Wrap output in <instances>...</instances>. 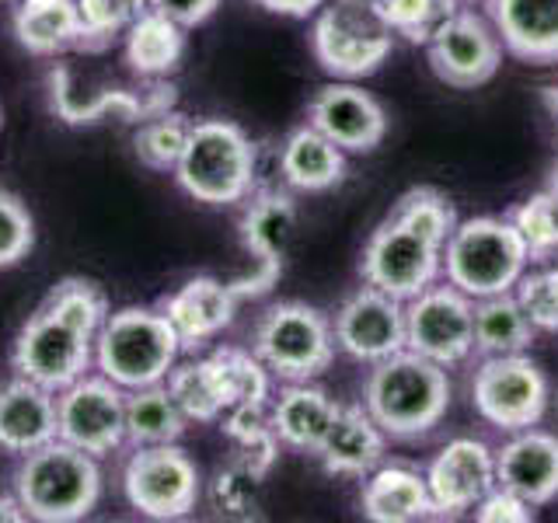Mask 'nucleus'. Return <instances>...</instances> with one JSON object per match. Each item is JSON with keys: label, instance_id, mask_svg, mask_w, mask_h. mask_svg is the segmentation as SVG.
Instances as JSON below:
<instances>
[{"label": "nucleus", "instance_id": "1", "mask_svg": "<svg viewBox=\"0 0 558 523\" xmlns=\"http://www.w3.org/2000/svg\"><path fill=\"white\" fill-rule=\"evenodd\" d=\"M109 293L87 276H63L11 342V370L52 394L92 374L95 342L109 318Z\"/></svg>", "mask_w": 558, "mask_h": 523}, {"label": "nucleus", "instance_id": "2", "mask_svg": "<svg viewBox=\"0 0 558 523\" xmlns=\"http://www.w3.org/2000/svg\"><path fill=\"white\" fill-rule=\"evenodd\" d=\"M458 227L450 199L429 185L409 188L363 244L360 276L398 301H412L444 276V244Z\"/></svg>", "mask_w": 558, "mask_h": 523}, {"label": "nucleus", "instance_id": "3", "mask_svg": "<svg viewBox=\"0 0 558 523\" xmlns=\"http://www.w3.org/2000/svg\"><path fill=\"white\" fill-rule=\"evenodd\" d=\"M101 492L105 475L98 458L60 436L22 453L11 475V496L22 506L25 520L39 523H77L92 516Z\"/></svg>", "mask_w": 558, "mask_h": 523}, {"label": "nucleus", "instance_id": "4", "mask_svg": "<svg viewBox=\"0 0 558 523\" xmlns=\"http://www.w3.org/2000/svg\"><path fill=\"white\" fill-rule=\"evenodd\" d=\"M450 394V377L440 363L401 349L371 366V377L363 384V409L391 440H418L444 423Z\"/></svg>", "mask_w": 558, "mask_h": 523}, {"label": "nucleus", "instance_id": "5", "mask_svg": "<svg viewBox=\"0 0 558 523\" xmlns=\"http://www.w3.org/2000/svg\"><path fill=\"white\" fill-rule=\"evenodd\" d=\"M174 182L203 206H238L258 188V150L231 119L192 122Z\"/></svg>", "mask_w": 558, "mask_h": 523}, {"label": "nucleus", "instance_id": "6", "mask_svg": "<svg viewBox=\"0 0 558 523\" xmlns=\"http://www.w3.org/2000/svg\"><path fill=\"white\" fill-rule=\"evenodd\" d=\"M179 356L182 342L161 307L133 304L109 311L95 342V370L116 380L122 391L165 384Z\"/></svg>", "mask_w": 558, "mask_h": 523}, {"label": "nucleus", "instance_id": "7", "mask_svg": "<svg viewBox=\"0 0 558 523\" xmlns=\"http://www.w3.org/2000/svg\"><path fill=\"white\" fill-rule=\"evenodd\" d=\"M527 266L531 255L523 248L510 217L458 220L444 244V279L468 293L471 301L513 293Z\"/></svg>", "mask_w": 558, "mask_h": 523}, {"label": "nucleus", "instance_id": "8", "mask_svg": "<svg viewBox=\"0 0 558 523\" xmlns=\"http://www.w3.org/2000/svg\"><path fill=\"white\" fill-rule=\"evenodd\" d=\"M314 60L331 77H371L391 57L395 32L377 0H325L311 28Z\"/></svg>", "mask_w": 558, "mask_h": 523}, {"label": "nucleus", "instance_id": "9", "mask_svg": "<svg viewBox=\"0 0 558 523\" xmlns=\"http://www.w3.org/2000/svg\"><path fill=\"white\" fill-rule=\"evenodd\" d=\"M252 353L276 380H318L336 360L328 314L304 301H279L258 314Z\"/></svg>", "mask_w": 558, "mask_h": 523}, {"label": "nucleus", "instance_id": "10", "mask_svg": "<svg viewBox=\"0 0 558 523\" xmlns=\"http://www.w3.org/2000/svg\"><path fill=\"white\" fill-rule=\"evenodd\" d=\"M122 499L147 520H182L203 499V471L179 443L133 447L119 471Z\"/></svg>", "mask_w": 558, "mask_h": 523}, {"label": "nucleus", "instance_id": "11", "mask_svg": "<svg viewBox=\"0 0 558 523\" xmlns=\"http://www.w3.org/2000/svg\"><path fill=\"white\" fill-rule=\"evenodd\" d=\"M551 384L527 353L482 356L471 374V405L488 426L517 433L537 426L548 412Z\"/></svg>", "mask_w": 558, "mask_h": 523}, {"label": "nucleus", "instance_id": "12", "mask_svg": "<svg viewBox=\"0 0 558 523\" xmlns=\"http://www.w3.org/2000/svg\"><path fill=\"white\" fill-rule=\"evenodd\" d=\"M405 349L444 370L461 366L475 353V301L447 279L415 293L405 301Z\"/></svg>", "mask_w": 558, "mask_h": 523}, {"label": "nucleus", "instance_id": "13", "mask_svg": "<svg viewBox=\"0 0 558 523\" xmlns=\"http://www.w3.org/2000/svg\"><path fill=\"white\" fill-rule=\"evenodd\" d=\"M57 436L92 458L126 447V391L105 374H84L57 391Z\"/></svg>", "mask_w": 558, "mask_h": 523}, {"label": "nucleus", "instance_id": "14", "mask_svg": "<svg viewBox=\"0 0 558 523\" xmlns=\"http://www.w3.org/2000/svg\"><path fill=\"white\" fill-rule=\"evenodd\" d=\"M433 74L458 92H475L488 84L502 66V39L496 25L475 8H458L440 32L426 42Z\"/></svg>", "mask_w": 558, "mask_h": 523}, {"label": "nucleus", "instance_id": "15", "mask_svg": "<svg viewBox=\"0 0 558 523\" xmlns=\"http://www.w3.org/2000/svg\"><path fill=\"white\" fill-rule=\"evenodd\" d=\"M238 231H241L244 252L255 258V272L238 279L231 287L238 293V301H248V296L269 293L279 283V276H283V258L296 231L293 196L279 188H255L248 203H244Z\"/></svg>", "mask_w": 558, "mask_h": 523}, {"label": "nucleus", "instance_id": "16", "mask_svg": "<svg viewBox=\"0 0 558 523\" xmlns=\"http://www.w3.org/2000/svg\"><path fill=\"white\" fill-rule=\"evenodd\" d=\"M336 349L356 363H380L405 349V301L377 287H360L331 318Z\"/></svg>", "mask_w": 558, "mask_h": 523}, {"label": "nucleus", "instance_id": "17", "mask_svg": "<svg viewBox=\"0 0 558 523\" xmlns=\"http://www.w3.org/2000/svg\"><path fill=\"white\" fill-rule=\"evenodd\" d=\"M426 485L436 516H461L475 510L496 488V450L475 436H458L429 461Z\"/></svg>", "mask_w": 558, "mask_h": 523}, {"label": "nucleus", "instance_id": "18", "mask_svg": "<svg viewBox=\"0 0 558 523\" xmlns=\"http://www.w3.org/2000/svg\"><path fill=\"white\" fill-rule=\"evenodd\" d=\"M307 122L345 154H366L380 147V139L388 136L384 105L349 81L318 87V95L307 105Z\"/></svg>", "mask_w": 558, "mask_h": 523}, {"label": "nucleus", "instance_id": "19", "mask_svg": "<svg viewBox=\"0 0 558 523\" xmlns=\"http://www.w3.org/2000/svg\"><path fill=\"white\" fill-rule=\"evenodd\" d=\"M238 304L241 301L234 287L220 283L217 276H192L179 290H171L157 301L182 342V353H196L206 342H214L223 328H231Z\"/></svg>", "mask_w": 558, "mask_h": 523}, {"label": "nucleus", "instance_id": "20", "mask_svg": "<svg viewBox=\"0 0 558 523\" xmlns=\"http://www.w3.org/2000/svg\"><path fill=\"white\" fill-rule=\"evenodd\" d=\"M496 485L531 506L558 499V436L548 429H517L496 450Z\"/></svg>", "mask_w": 558, "mask_h": 523}, {"label": "nucleus", "instance_id": "21", "mask_svg": "<svg viewBox=\"0 0 558 523\" xmlns=\"http://www.w3.org/2000/svg\"><path fill=\"white\" fill-rule=\"evenodd\" d=\"M57 440V394L28 377L0 384V450L11 458Z\"/></svg>", "mask_w": 558, "mask_h": 523}, {"label": "nucleus", "instance_id": "22", "mask_svg": "<svg viewBox=\"0 0 558 523\" xmlns=\"http://www.w3.org/2000/svg\"><path fill=\"white\" fill-rule=\"evenodd\" d=\"M502 49L523 63H558V0H485Z\"/></svg>", "mask_w": 558, "mask_h": 523}, {"label": "nucleus", "instance_id": "23", "mask_svg": "<svg viewBox=\"0 0 558 523\" xmlns=\"http://www.w3.org/2000/svg\"><path fill=\"white\" fill-rule=\"evenodd\" d=\"M384 450H388V433L374 423V415L363 405H339V415L331 418L314 453L328 475L366 478L377 464H384Z\"/></svg>", "mask_w": 558, "mask_h": 523}, {"label": "nucleus", "instance_id": "24", "mask_svg": "<svg viewBox=\"0 0 558 523\" xmlns=\"http://www.w3.org/2000/svg\"><path fill=\"white\" fill-rule=\"evenodd\" d=\"M336 415H339V401L328 398V391L318 388L314 380H290L269 401V418L279 443L301 453L318 450Z\"/></svg>", "mask_w": 558, "mask_h": 523}, {"label": "nucleus", "instance_id": "25", "mask_svg": "<svg viewBox=\"0 0 558 523\" xmlns=\"http://www.w3.org/2000/svg\"><path fill=\"white\" fill-rule=\"evenodd\" d=\"M11 32L28 57L57 60L81 46V8L77 0H14Z\"/></svg>", "mask_w": 558, "mask_h": 523}, {"label": "nucleus", "instance_id": "26", "mask_svg": "<svg viewBox=\"0 0 558 523\" xmlns=\"http://www.w3.org/2000/svg\"><path fill=\"white\" fill-rule=\"evenodd\" d=\"M360 510L374 523H412L436 516L426 475L409 464H377L363 482Z\"/></svg>", "mask_w": 558, "mask_h": 523}, {"label": "nucleus", "instance_id": "27", "mask_svg": "<svg viewBox=\"0 0 558 523\" xmlns=\"http://www.w3.org/2000/svg\"><path fill=\"white\" fill-rule=\"evenodd\" d=\"M279 174L293 192H328L345 179V150L307 122L279 144Z\"/></svg>", "mask_w": 558, "mask_h": 523}, {"label": "nucleus", "instance_id": "28", "mask_svg": "<svg viewBox=\"0 0 558 523\" xmlns=\"http://www.w3.org/2000/svg\"><path fill=\"white\" fill-rule=\"evenodd\" d=\"M122 52L140 81H161L185 60V28L168 14L147 8L122 35Z\"/></svg>", "mask_w": 558, "mask_h": 523}, {"label": "nucleus", "instance_id": "29", "mask_svg": "<svg viewBox=\"0 0 558 523\" xmlns=\"http://www.w3.org/2000/svg\"><path fill=\"white\" fill-rule=\"evenodd\" d=\"M537 328L523 314L517 293H496L475 301V353L478 356H510L527 353Z\"/></svg>", "mask_w": 558, "mask_h": 523}, {"label": "nucleus", "instance_id": "30", "mask_svg": "<svg viewBox=\"0 0 558 523\" xmlns=\"http://www.w3.org/2000/svg\"><path fill=\"white\" fill-rule=\"evenodd\" d=\"M189 418L174 405L165 384L126 391V447H154V443H179Z\"/></svg>", "mask_w": 558, "mask_h": 523}, {"label": "nucleus", "instance_id": "31", "mask_svg": "<svg viewBox=\"0 0 558 523\" xmlns=\"http://www.w3.org/2000/svg\"><path fill=\"white\" fill-rule=\"evenodd\" d=\"M165 388L189 423H217V418L227 412V398L220 388L217 366L209 356L174 363L168 380H165Z\"/></svg>", "mask_w": 558, "mask_h": 523}, {"label": "nucleus", "instance_id": "32", "mask_svg": "<svg viewBox=\"0 0 558 523\" xmlns=\"http://www.w3.org/2000/svg\"><path fill=\"white\" fill-rule=\"evenodd\" d=\"M220 418H223V426H220L223 436L234 443V458L241 464H248L255 475L266 478L279 458V447H283L272 429L269 405H234Z\"/></svg>", "mask_w": 558, "mask_h": 523}, {"label": "nucleus", "instance_id": "33", "mask_svg": "<svg viewBox=\"0 0 558 523\" xmlns=\"http://www.w3.org/2000/svg\"><path fill=\"white\" fill-rule=\"evenodd\" d=\"M217 366V377H220V388L227 398V409L234 405H269L272 401V374L266 370L252 349H241V345H220L209 353Z\"/></svg>", "mask_w": 558, "mask_h": 523}, {"label": "nucleus", "instance_id": "34", "mask_svg": "<svg viewBox=\"0 0 558 523\" xmlns=\"http://www.w3.org/2000/svg\"><path fill=\"white\" fill-rule=\"evenodd\" d=\"M189 130H192V122L174 109L136 122V133H133L136 161L150 171H174V165H179V157L185 150Z\"/></svg>", "mask_w": 558, "mask_h": 523}, {"label": "nucleus", "instance_id": "35", "mask_svg": "<svg viewBox=\"0 0 558 523\" xmlns=\"http://www.w3.org/2000/svg\"><path fill=\"white\" fill-rule=\"evenodd\" d=\"M510 223L517 227L531 262H548L558 252V192H534L513 209Z\"/></svg>", "mask_w": 558, "mask_h": 523}, {"label": "nucleus", "instance_id": "36", "mask_svg": "<svg viewBox=\"0 0 558 523\" xmlns=\"http://www.w3.org/2000/svg\"><path fill=\"white\" fill-rule=\"evenodd\" d=\"M84 35L81 46L84 52H101L109 49L119 35H126V28L144 14L150 4L147 0H77Z\"/></svg>", "mask_w": 558, "mask_h": 523}, {"label": "nucleus", "instance_id": "37", "mask_svg": "<svg viewBox=\"0 0 558 523\" xmlns=\"http://www.w3.org/2000/svg\"><path fill=\"white\" fill-rule=\"evenodd\" d=\"M377 4L395 35L412 46H426L464 0H377Z\"/></svg>", "mask_w": 558, "mask_h": 523}, {"label": "nucleus", "instance_id": "38", "mask_svg": "<svg viewBox=\"0 0 558 523\" xmlns=\"http://www.w3.org/2000/svg\"><path fill=\"white\" fill-rule=\"evenodd\" d=\"M258 488H262V475H255V471L248 464H241L238 458L220 467L214 482H209V506L220 513V516H234V520H244L255 513L258 506Z\"/></svg>", "mask_w": 558, "mask_h": 523}, {"label": "nucleus", "instance_id": "39", "mask_svg": "<svg viewBox=\"0 0 558 523\" xmlns=\"http://www.w3.org/2000/svg\"><path fill=\"white\" fill-rule=\"evenodd\" d=\"M35 248V220L22 196L0 188V269L22 266Z\"/></svg>", "mask_w": 558, "mask_h": 523}, {"label": "nucleus", "instance_id": "40", "mask_svg": "<svg viewBox=\"0 0 558 523\" xmlns=\"http://www.w3.org/2000/svg\"><path fill=\"white\" fill-rule=\"evenodd\" d=\"M513 293L537 331H558V266L523 272Z\"/></svg>", "mask_w": 558, "mask_h": 523}, {"label": "nucleus", "instance_id": "41", "mask_svg": "<svg viewBox=\"0 0 558 523\" xmlns=\"http://www.w3.org/2000/svg\"><path fill=\"white\" fill-rule=\"evenodd\" d=\"M471 513H475V520H482V523H527V520H534V506L513 496L510 488L496 485Z\"/></svg>", "mask_w": 558, "mask_h": 523}, {"label": "nucleus", "instance_id": "42", "mask_svg": "<svg viewBox=\"0 0 558 523\" xmlns=\"http://www.w3.org/2000/svg\"><path fill=\"white\" fill-rule=\"evenodd\" d=\"M154 11L168 14L171 22H179L182 28H196L217 14L220 0H147Z\"/></svg>", "mask_w": 558, "mask_h": 523}, {"label": "nucleus", "instance_id": "43", "mask_svg": "<svg viewBox=\"0 0 558 523\" xmlns=\"http://www.w3.org/2000/svg\"><path fill=\"white\" fill-rule=\"evenodd\" d=\"M255 4L279 17H311V14H318L325 0H255Z\"/></svg>", "mask_w": 558, "mask_h": 523}, {"label": "nucleus", "instance_id": "44", "mask_svg": "<svg viewBox=\"0 0 558 523\" xmlns=\"http://www.w3.org/2000/svg\"><path fill=\"white\" fill-rule=\"evenodd\" d=\"M17 520H25L22 513V506H17V499L8 492V496H0V523H17Z\"/></svg>", "mask_w": 558, "mask_h": 523}, {"label": "nucleus", "instance_id": "45", "mask_svg": "<svg viewBox=\"0 0 558 523\" xmlns=\"http://www.w3.org/2000/svg\"><path fill=\"white\" fill-rule=\"evenodd\" d=\"M551 188L558 192V165H555V174H551Z\"/></svg>", "mask_w": 558, "mask_h": 523}, {"label": "nucleus", "instance_id": "46", "mask_svg": "<svg viewBox=\"0 0 558 523\" xmlns=\"http://www.w3.org/2000/svg\"><path fill=\"white\" fill-rule=\"evenodd\" d=\"M464 4H475V0H464Z\"/></svg>", "mask_w": 558, "mask_h": 523}, {"label": "nucleus", "instance_id": "47", "mask_svg": "<svg viewBox=\"0 0 558 523\" xmlns=\"http://www.w3.org/2000/svg\"><path fill=\"white\" fill-rule=\"evenodd\" d=\"M11 4H14V0H11Z\"/></svg>", "mask_w": 558, "mask_h": 523}]
</instances>
